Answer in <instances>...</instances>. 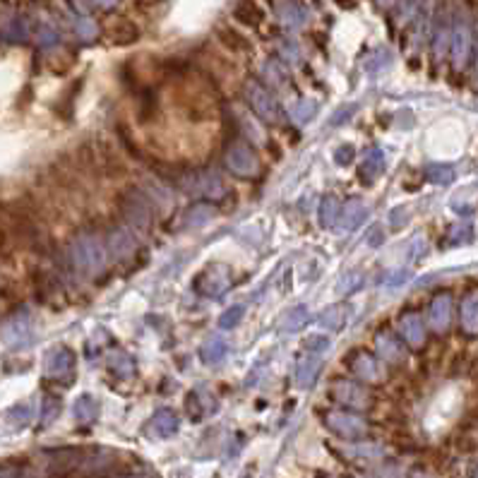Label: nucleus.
I'll return each mask as SVG.
<instances>
[{
	"instance_id": "1",
	"label": "nucleus",
	"mask_w": 478,
	"mask_h": 478,
	"mask_svg": "<svg viewBox=\"0 0 478 478\" xmlns=\"http://www.w3.org/2000/svg\"><path fill=\"white\" fill-rule=\"evenodd\" d=\"M219 41L224 43V48H228L231 53H250V41H247V36L243 32H238L235 27L231 25H224L219 27Z\"/></svg>"
},
{
	"instance_id": "2",
	"label": "nucleus",
	"mask_w": 478,
	"mask_h": 478,
	"mask_svg": "<svg viewBox=\"0 0 478 478\" xmlns=\"http://www.w3.org/2000/svg\"><path fill=\"white\" fill-rule=\"evenodd\" d=\"M233 17L245 27H257L260 22H264V10L255 0H238L233 8Z\"/></svg>"
},
{
	"instance_id": "3",
	"label": "nucleus",
	"mask_w": 478,
	"mask_h": 478,
	"mask_svg": "<svg viewBox=\"0 0 478 478\" xmlns=\"http://www.w3.org/2000/svg\"><path fill=\"white\" fill-rule=\"evenodd\" d=\"M111 36H118V43H132L137 39V29L130 22L118 20V29H111Z\"/></svg>"
},
{
	"instance_id": "4",
	"label": "nucleus",
	"mask_w": 478,
	"mask_h": 478,
	"mask_svg": "<svg viewBox=\"0 0 478 478\" xmlns=\"http://www.w3.org/2000/svg\"><path fill=\"white\" fill-rule=\"evenodd\" d=\"M267 3H272V0H267Z\"/></svg>"
}]
</instances>
